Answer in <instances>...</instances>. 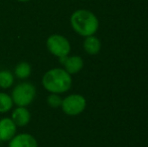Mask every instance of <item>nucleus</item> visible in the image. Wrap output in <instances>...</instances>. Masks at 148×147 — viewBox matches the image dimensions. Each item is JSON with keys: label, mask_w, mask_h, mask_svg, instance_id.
Listing matches in <instances>:
<instances>
[{"label": "nucleus", "mask_w": 148, "mask_h": 147, "mask_svg": "<svg viewBox=\"0 0 148 147\" xmlns=\"http://www.w3.org/2000/svg\"><path fill=\"white\" fill-rule=\"evenodd\" d=\"M62 99L60 96V94H55V93H51L47 98V103L49 107L51 108H59L62 106Z\"/></svg>", "instance_id": "obj_14"}, {"label": "nucleus", "mask_w": 148, "mask_h": 147, "mask_svg": "<svg viewBox=\"0 0 148 147\" xmlns=\"http://www.w3.org/2000/svg\"><path fill=\"white\" fill-rule=\"evenodd\" d=\"M87 101L84 96L80 94H72L62 99V112L68 116H78L85 111Z\"/></svg>", "instance_id": "obj_4"}, {"label": "nucleus", "mask_w": 148, "mask_h": 147, "mask_svg": "<svg viewBox=\"0 0 148 147\" xmlns=\"http://www.w3.org/2000/svg\"><path fill=\"white\" fill-rule=\"evenodd\" d=\"M60 64L70 75L78 74L84 68V61L80 55H66L60 57Z\"/></svg>", "instance_id": "obj_6"}, {"label": "nucleus", "mask_w": 148, "mask_h": 147, "mask_svg": "<svg viewBox=\"0 0 148 147\" xmlns=\"http://www.w3.org/2000/svg\"><path fill=\"white\" fill-rule=\"evenodd\" d=\"M36 95V89L31 83L23 82L16 85L11 93L13 104L18 107H26L33 102Z\"/></svg>", "instance_id": "obj_3"}, {"label": "nucleus", "mask_w": 148, "mask_h": 147, "mask_svg": "<svg viewBox=\"0 0 148 147\" xmlns=\"http://www.w3.org/2000/svg\"><path fill=\"white\" fill-rule=\"evenodd\" d=\"M8 142V147H37L36 139L28 133L17 134Z\"/></svg>", "instance_id": "obj_8"}, {"label": "nucleus", "mask_w": 148, "mask_h": 147, "mask_svg": "<svg viewBox=\"0 0 148 147\" xmlns=\"http://www.w3.org/2000/svg\"><path fill=\"white\" fill-rule=\"evenodd\" d=\"M70 21L73 29L84 37L94 36L99 28V20L97 16L90 10H76L71 16Z\"/></svg>", "instance_id": "obj_2"}, {"label": "nucleus", "mask_w": 148, "mask_h": 147, "mask_svg": "<svg viewBox=\"0 0 148 147\" xmlns=\"http://www.w3.org/2000/svg\"><path fill=\"white\" fill-rule=\"evenodd\" d=\"M30 113L25 107H16L11 114V119L17 127H24L30 121Z\"/></svg>", "instance_id": "obj_9"}, {"label": "nucleus", "mask_w": 148, "mask_h": 147, "mask_svg": "<svg viewBox=\"0 0 148 147\" xmlns=\"http://www.w3.org/2000/svg\"><path fill=\"white\" fill-rule=\"evenodd\" d=\"M47 51L57 57L69 55L71 53V43L69 39L60 34H51L47 39Z\"/></svg>", "instance_id": "obj_5"}, {"label": "nucleus", "mask_w": 148, "mask_h": 147, "mask_svg": "<svg viewBox=\"0 0 148 147\" xmlns=\"http://www.w3.org/2000/svg\"><path fill=\"white\" fill-rule=\"evenodd\" d=\"M14 76L9 71H0V88L8 89L13 85Z\"/></svg>", "instance_id": "obj_13"}, {"label": "nucleus", "mask_w": 148, "mask_h": 147, "mask_svg": "<svg viewBox=\"0 0 148 147\" xmlns=\"http://www.w3.org/2000/svg\"><path fill=\"white\" fill-rule=\"evenodd\" d=\"M13 101L11 96L6 93L0 92V113H7L12 109Z\"/></svg>", "instance_id": "obj_12"}, {"label": "nucleus", "mask_w": 148, "mask_h": 147, "mask_svg": "<svg viewBox=\"0 0 148 147\" xmlns=\"http://www.w3.org/2000/svg\"><path fill=\"white\" fill-rule=\"evenodd\" d=\"M42 86L47 92L55 94H62L72 88V75L66 72L64 69L55 68L43 75Z\"/></svg>", "instance_id": "obj_1"}, {"label": "nucleus", "mask_w": 148, "mask_h": 147, "mask_svg": "<svg viewBox=\"0 0 148 147\" xmlns=\"http://www.w3.org/2000/svg\"><path fill=\"white\" fill-rule=\"evenodd\" d=\"M83 46H84V49L88 55H98L101 51V41L98 38L97 36H90L85 37L84 43H83Z\"/></svg>", "instance_id": "obj_10"}, {"label": "nucleus", "mask_w": 148, "mask_h": 147, "mask_svg": "<svg viewBox=\"0 0 148 147\" xmlns=\"http://www.w3.org/2000/svg\"><path fill=\"white\" fill-rule=\"evenodd\" d=\"M17 1H19V2H28V1H30V0H17Z\"/></svg>", "instance_id": "obj_15"}, {"label": "nucleus", "mask_w": 148, "mask_h": 147, "mask_svg": "<svg viewBox=\"0 0 148 147\" xmlns=\"http://www.w3.org/2000/svg\"><path fill=\"white\" fill-rule=\"evenodd\" d=\"M17 126L14 124L11 118H2L0 120V141L8 142L16 135Z\"/></svg>", "instance_id": "obj_7"}, {"label": "nucleus", "mask_w": 148, "mask_h": 147, "mask_svg": "<svg viewBox=\"0 0 148 147\" xmlns=\"http://www.w3.org/2000/svg\"><path fill=\"white\" fill-rule=\"evenodd\" d=\"M14 75L18 79H27L31 75V66L26 62H21L18 65H16L14 69Z\"/></svg>", "instance_id": "obj_11"}]
</instances>
